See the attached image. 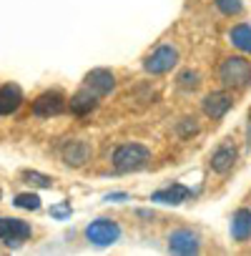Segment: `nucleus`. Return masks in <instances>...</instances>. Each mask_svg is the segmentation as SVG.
<instances>
[{
	"label": "nucleus",
	"instance_id": "obj_1",
	"mask_svg": "<svg viewBox=\"0 0 251 256\" xmlns=\"http://www.w3.org/2000/svg\"><path fill=\"white\" fill-rule=\"evenodd\" d=\"M148 161H151V151L141 144H123L113 151V166L120 174L141 171L144 166H148Z\"/></svg>",
	"mask_w": 251,
	"mask_h": 256
},
{
	"label": "nucleus",
	"instance_id": "obj_2",
	"mask_svg": "<svg viewBox=\"0 0 251 256\" xmlns=\"http://www.w3.org/2000/svg\"><path fill=\"white\" fill-rule=\"evenodd\" d=\"M218 80L226 88H246L251 83V63L241 56H228L218 68Z\"/></svg>",
	"mask_w": 251,
	"mask_h": 256
},
{
	"label": "nucleus",
	"instance_id": "obj_3",
	"mask_svg": "<svg viewBox=\"0 0 251 256\" xmlns=\"http://www.w3.org/2000/svg\"><path fill=\"white\" fill-rule=\"evenodd\" d=\"M86 238L96 246H110L120 238V226L110 218H96L86 226Z\"/></svg>",
	"mask_w": 251,
	"mask_h": 256
},
{
	"label": "nucleus",
	"instance_id": "obj_4",
	"mask_svg": "<svg viewBox=\"0 0 251 256\" xmlns=\"http://www.w3.org/2000/svg\"><path fill=\"white\" fill-rule=\"evenodd\" d=\"M176 63H178V50H176L174 46H158V48L144 60V68H146V73H151V76H164V73H168L171 68H176Z\"/></svg>",
	"mask_w": 251,
	"mask_h": 256
},
{
	"label": "nucleus",
	"instance_id": "obj_5",
	"mask_svg": "<svg viewBox=\"0 0 251 256\" xmlns=\"http://www.w3.org/2000/svg\"><path fill=\"white\" fill-rule=\"evenodd\" d=\"M68 106V98L60 90H46L33 100V116L36 118H53L60 116Z\"/></svg>",
	"mask_w": 251,
	"mask_h": 256
},
{
	"label": "nucleus",
	"instance_id": "obj_6",
	"mask_svg": "<svg viewBox=\"0 0 251 256\" xmlns=\"http://www.w3.org/2000/svg\"><path fill=\"white\" fill-rule=\"evenodd\" d=\"M90 156H93V148H90V144L83 141V138H70V141H66V144L60 146V158H63V164L70 166V168L86 166V164L90 161Z\"/></svg>",
	"mask_w": 251,
	"mask_h": 256
},
{
	"label": "nucleus",
	"instance_id": "obj_7",
	"mask_svg": "<svg viewBox=\"0 0 251 256\" xmlns=\"http://www.w3.org/2000/svg\"><path fill=\"white\" fill-rule=\"evenodd\" d=\"M33 226L23 218H0V241L6 246H18L20 241L30 238Z\"/></svg>",
	"mask_w": 251,
	"mask_h": 256
},
{
	"label": "nucleus",
	"instance_id": "obj_8",
	"mask_svg": "<svg viewBox=\"0 0 251 256\" xmlns=\"http://www.w3.org/2000/svg\"><path fill=\"white\" fill-rule=\"evenodd\" d=\"M83 86L86 88H90L96 96H108V93H113V88H116V76L108 70V68H93L88 76H86V80H83Z\"/></svg>",
	"mask_w": 251,
	"mask_h": 256
},
{
	"label": "nucleus",
	"instance_id": "obj_9",
	"mask_svg": "<svg viewBox=\"0 0 251 256\" xmlns=\"http://www.w3.org/2000/svg\"><path fill=\"white\" fill-rule=\"evenodd\" d=\"M234 106V98L224 90H216V93H208L204 98V113L208 118H224L228 113V108Z\"/></svg>",
	"mask_w": 251,
	"mask_h": 256
},
{
	"label": "nucleus",
	"instance_id": "obj_10",
	"mask_svg": "<svg viewBox=\"0 0 251 256\" xmlns=\"http://www.w3.org/2000/svg\"><path fill=\"white\" fill-rule=\"evenodd\" d=\"M98 98L100 96H96L90 88H80L76 96H70V100H68V108H70V113H76V116H88L90 110H96L98 108Z\"/></svg>",
	"mask_w": 251,
	"mask_h": 256
},
{
	"label": "nucleus",
	"instance_id": "obj_11",
	"mask_svg": "<svg viewBox=\"0 0 251 256\" xmlns=\"http://www.w3.org/2000/svg\"><path fill=\"white\" fill-rule=\"evenodd\" d=\"M168 251H174V254H196L198 251V236L186 231V228H178L168 236Z\"/></svg>",
	"mask_w": 251,
	"mask_h": 256
},
{
	"label": "nucleus",
	"instance_id": "obj_12",
	"mask_svg": "<svg viewBox=\"0 0 251 256\" xmlns=\"http://www.w3.org/2000/svg\"><path fill=\"white\" fill-rule=\"evenodd\" d=\"M23 103V90L16 83H6L0 86V116H10L20 108Z\"/></svg>",
	"mask_w": 251,
	"mask_h": 256
},
{
	"label": "nucleus",
	"instance_id": "obj_13",
	"mask_svg": "<svg viewBox=\"0 0 251 256\" xmlns=\"http://www.w3.org/2000/svg\"><path fill=\"white\" fill-rule=\"evenodd\" d=\"M236 148L231 146V144H224V146H218L214 154H211V171H216V174H228L231 171V166L236 164Z\"/></svg>",
	"mask_w": 251,
	"mask_h": 256
},
{
	"label": "nucleus",
	"instance_id": "obj_14",
	"mask_svg": "<svg viewBox=\"0 0 251 256\" xmlns=\"http://www.w3.org/2000/svg\"><path fill=\"white\" fill-rule=\"evenodd\" d=\"M188 196H191V191H188L184 184H171V186L156 191V194L151 196V201H156V204H168V206H178V204H184Z\"/></svg>",
	"mask_w": 251,
	"mask_h": 256
},
{
	"label": "nucleus",
	"instance_id": "obj_15",
	"mask_svg": "<svg viewBox=\"0 0 251 256\" xmlns=\"http://www.w3.org/2000/svg\"><path fill=\"white\" fill-rule=\"evenodd\" d=\"M231 236L234 241L251 238V208H238L231 218Z\"/></svg>",
	"mask_w": 251,
	"mask_h": 256
},
{
	"label": "nucleus",
	"instance_id": "obj_16",
	"mask_svg": "<svg viewBox=\"0 0 251 256\" xmlns=\"http://www.w3.org/2000/svg\"><path fill=\"white\" fill-rule=\"evenodd\" d=\"M228 40L234 48H238L241 53H251V26L241 23V26H234L231 33H228Z\"/></svg>",
	"mask_w": 251,
	"mask_h": 256
},
{
	"label": "nucleus",
	"instance_id": "obj_17",
	"mask_svg": "<svg viewBox=\"0 0 251 256\" xmlns=\"http://www.w3.org/2000/svg\"><path fill=\"white\" fill-rule=\"evenodd\" d=\"M13 204L18 208H26V211H38L40 208V196L38 194H18Z\"/></svg>",
	"mask_w": 251,
	"mask_h": 256
},
{
	"label": "nucleus",
	"instance_id": "obj_18",
	"mask_svg": "<svg viewBox=\"0 0 251 256\" xmlns=\"http://www.w3.org/2000/svg\"><path fill=\"white\" fill-rule=\"evenodd\" d=\"M176 83H178L181 88H186V90H196V88L201 86V76H198L196 70H184V73H178Z\"/></svg>",
	"mask_w": 251,
	"mask_h": 256
},
{
	"label": "nucleus",
	"instance_id": "obj_19",
	"mask_svg": "<svg viewBox=\"0 0 251 256\" xmlns=\"http://www.w3.org/2000/svg\"><path fill=\"white\" fill-rule=\"evenodd\" d=\"M23 178H26V184H33L38 188H50L53 186V178L40 174V171H23Z\"/></svg>",
	"mask_w": 251,
	"mask_h": 256
},
{
	"label": "nucleus",
	"instance_id": "obj_20",
	"mask_svg": "<svg viewBox=\"0 0 251 256\" xmlns=\"http://www.w3.org/2000/svg\"><path fill=\"white\" fill-rule=\"evenodd\" d=\"M216 8L224 16H238L241 13V0H216Z\"/></svg>",
	"mask_w": 251,
	"mask_h": 256
},
{
	"label": "nucleus",
	"instance_id": "obj_21",
	"mask_svg": "<svg viewBox=\"0 0 251 256\" xmlns=\"http://www.w3.org/2000/svg\"><path fill=\"white\" fill-rule=\"evenodd\" d=\"M178 131H181V136H188V134H196V131H198V126L194 123V118H184V123H181Z\"/></svg>",
	"mask_w": 251,
	"mask_h": 256
},
{
	"label": "nucleus",
	"instance_id": "obj_22",
	"mask_svg": "<svg viewBox=\"0 0 251 256\" xmlns=\"http://www.w3.org/2000/svg\"><path fill=\"white\" fill-rule=\"evenodd\" d=\"M50 216H56V218H66V216H70V204L53 206V208H50Z\"/></svg>",
	"mask_w": 251,
	"mask_h": 256
},
{
	"label": "nucleus",
	"instance_id": "obj_23",
	"mask_svg": "<svg viewBox=\"0 0 251 256\" xmlns=\"http://www.w3.org/2000/svg\"><path fill=\"white\" fill-rule=\"evenodd\" d=\"M120 198H126V194H110L108 196V201H120Z\"/></svg>",
	"mask_w": 251,
	"mask_h": 256
},
{
	"label": "nucleus",
	"instance_id": "obj_24",
	"mask_svg": "<svg viewBox=\"0 0 251 256\" xmlns=\"http://www.w3.org/2000/svg\"><path fill=\"white\" fill-rule=\"evenodd\" d=\"M0 196H3V191H0Z\"/></svg>",
	"mask_w": 251,
	"mask_h": 256
}]
</instances>
